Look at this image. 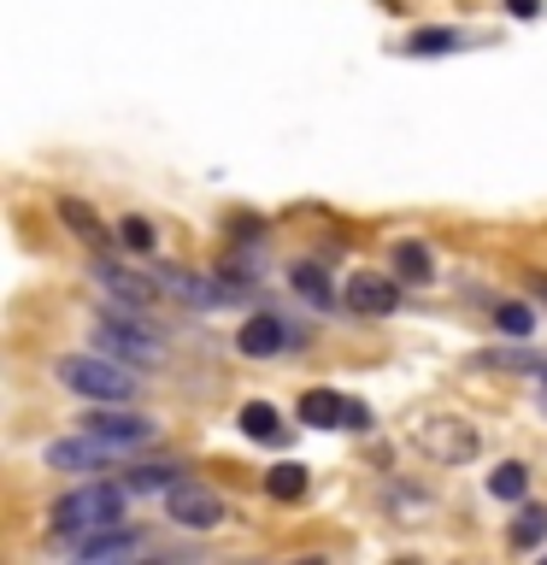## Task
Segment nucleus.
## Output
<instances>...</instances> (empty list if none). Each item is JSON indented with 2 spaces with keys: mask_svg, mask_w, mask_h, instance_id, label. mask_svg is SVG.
Segmentation results:
<instances>
[{
  "mask_svg": "<svg viewBox=\"0 0 547 565\" xmlns=\"http://www.w3.org/2000/svg\"><path fill=\"white\" fill-rule=\"evenodd\" d=\"M53 377H60L71 395H83V401H112V406H124L136 395V365H124V360H112V353H60L53 360Z\"/></svg>",
  "mask_w": 547,
  "mask_h": 565,
  "instance_id": "1",
  "label": "nucleus"
},
{
  "mask_svg": "<svg viewBox=\"0 0 547 565\" xmlns=\"http://www.w3.org/2000/svg\"><path fill=\"white\" fill-rule=\"evenodd\" d=\"M124 494H130V489H112V483L71 489V494L53 501L47 530H53V536H65V542H83V536H95V530H106V524H124Z\"/></svg>",
  "mask_w": 547,
  "mask_h": 565,
  "instance_id": "2",
  "label": "nucleus"
},
{
  "mask_svg": "<svg viewBox=\"0 0 547 565\" xmlns=\"http://www.w3.org/2000/svg\"><path fill=\"white\" fill-rule=\"evenodd\" d=\"M95 348L112 353V360H124V365H136V371L165 365V342H159V330H148L136 312H118V307H106L95 318Z\"/></svg>",
  "mask_w": 547,
  "mask_h": 565,
  "instance_id": "3",
  "label": "nucleus"
},
{
  "mask_svg": "<svg viewBox=\"0 0 547 565\" xmlns=\"http://www.w3.org/2000/svg\"><path fill=\"white\" fill-rule=\"evenodd\" d=\"M412 441L430 459H441V466H471L476 454H483V436L471 430L465 418H453V413H436V418H418V430Z\"/></svg>",
  "mask_w": 547,
  "mask_h": 565,
  "instance_id": "4",
  "label": "nucleus"
},
{
  "mask_svg": "<svg viewBox=\"0 0 547 565\" xmlns=\"http://www.w3.org/2000/svg\"><path fill=\"white\" fill-rule=\"evenodd\" d=\"M165 512L176 530H218L224 524V494L206 489L201 477H176L165 489Z\"/></svg>",
  "mask_w": 547,
  "mask_h": 565,
  "instance_id": "5",
  "label": "nucleus"
},
{
  "mask_svg": "<svg viewBox=\"0 0 547 565\" xmlns=\"http://www.w3.org/2000/svg\"><path fill=\"white\" fill-rule=\"evenodd\" d=\"M83 430H95L100 441H112V448H148V441L159 436V424L153 418H141V413H112V401H95V413L83 418Z\"/></svg>",
  "mask_w": 547,
  "mask_h": 565,
  "instance_id": "6",
  "label": "nucleus"
},
{
  "mask_svg": "<svg viewBox=\"0 0 547 565\" xmlns=\"http://www.w3.org/2000/svg\"><path fill=\"white\" fill-rule=\"evenodd\" d=\"M124 448H112V441H100L95 430L71 436V441H47V471H100L112 466Z\"/></svg>",
  "mask_w": 547,
  "mask_h": 565,
  "instance_id": "7",
  "label": "nucleus"
},
{
  "mask_svg": "<svg viewBox=\"0 0 547 565\" xmlns=\"http://www.w3.org/2000/svg\"><path fill=\"white\" fill-rule=\"evenodd\" d=\"M342 300H347V312H360V318H383V312L400 307V277H395V271H388V277L360 271V277H347Z\"/></svg>",
  "mask_w": 547,
  "mask_h": 565,
  "instance_id": "8",
  "label": "nucleus"
},
{
  "mask_svg": "<svg viewBox=\"0 0 547 565\" xmlns=\"http://www.w3.org/2000/svg\"><path fill=\"white\" fill-rule=\"evenodd\" d=\"M307 335H300L294 324H282V318H271V312H259V318H247V324L236 330V348L247 353V360H271V353H282V348H300Z\"/></svg>",
  "mask_w": 547,
  "mask_h": 565,
  "instance_id": "9",
  "label": "nucleus"
},
{
  "mask_svg": "<svg viewBox=\"0 0 547 565\" xmlns=\"http://www.w3.org/2000/svg\"><path fill=\"white\" fill-rule=\"evenodd\" d=\"M95 282H100V295L112 300L118 312H136V318L159 300L153 282H148V277H136V271H124V265H95Z\"/></svg>",
  "mask_w": 547,
  "mask_h": 565,
  "instance_id": "10",
  "label": "nucleus"
},
{
  "mask_svg": "<svg viewBox=\"0 0 547 565\" xmlns=\"http://www.w3.org/2000/svg\"><path fill=\"white\" fill-rule=\"evenodd\" d=\"M136 554H141V536H136V530H124V524H106V530H95V536H83V542H77V559H83V565L136 559Z\"/></svg>",
  "mask_w": 547,
  "mask_h": 565,
  "instance_id": "11",
  "label": "nucleus"
},
{
  "mask_svg": "<svg viewBox=\"0 0 547 565\" xmlns=\"http://www.w3.org/2000/svg\"><path fill=\"white\" fill-rule=\"evenodd\" d=\"M300 424H312V430L347 424V401L335 395V388H307V395H300Z\"/></svg>",
  "mask_w": 547,
  "mask_h": 565,
  "instance_id": "12",
  "label": "nucleus"
},
{
  "mask_svg": "<svg viewBox=\"0 0 547 565\" xmlns=\"http://www.w3.org/2000/svg\"><path fill=\"white\" fill-rule=\"evenodd\" d=\"M60 224L77 230V242H88V247L106 242V224L95 218V206H88V201H77V194H65V201H60Z\"/></svg>",
  "mask_w": 547,
  "mask_h": 565,
  "instance_id": "13",
  "label": "nucleus"
},
{
  "mask_svg": "<svg viewBox=\"0 0 547 565\" xmlns=\"http://www.w3.org/2000/svg\"><path fill=\"white\" fill-rule=\"evenodd\" d=\"M489 494H494V501H524V494H529V466H524V459L494 466L489 471Z\"/></svg>",
  "mask_w": 547,
  "mask_h": 565,
  "instance_id": "14",
  "label": "nucleus"
},
{
  "mask_svg": "<svg viewBox=\"0 0 547 565\" xmlns=\"http://www.w3.org/2000/svg\"><path fill=\"white\" fill-rule=\"evenodd\" d=\"M430 271H436L430 247L423 242H395V277L400 282H430Z\"/></svg>",
  "mask_w": 547,
  "mask_h": 565,
  "instance_id": "15",
  "label": "nucleus"
},
{
  "mask_svg": "<svg viewBox=\"0 0 547 565\" xmlns=\"http://www.w3.org/2000/svg\"><path fill=\"white\" fill-rule=\"evenodd\" d=\"M236 424H242V430L254 436V441H277V436H282V413H277L271 401H247Z\"/></svg>",
  "mask_w": 547,
  "mask_h": 565,
  "instance_id": "16",
  "label": "nucleus"
},
{
  "mask_svg": "<svg viewBox=\"0 0 547 565\" xmlns=\"http://www.w3.org/2000/svg\"><path fill=\"white\" fill-rule=\"evenodd\" d=\"M165 282H171V295L194 300V307H218V300H229V289H212V282H206V277H194V271H171Z\"/></svg>",
  "mask_w": 547,
  "mask_h": 565,
  "instance_id": "17",
  "label": "nucleus"
},
{
  "mask_svg": "<svg viewBox=\"0 0 547 565\" xmlns=\"http://www.w3.org/2000/svg\"><path fill=\"white\" fill-rule=\"evenodd\" d=\"M289 277H294V289H300V295H307V300H312V307H330V300H335V289H330V277H324V265H312V259H300V265H294V271H289Z\"/></svg>",
  "mask_w": 547,
  "mask_h": 565,
  "instance_id": "18",
  "label": "nucleus"
},
{
  "mask_svg": "<svg viewBox=\"0 0 547 565\" xmlns=\"http://www.w3.org/2000/svg\"><path fill=\"white\" fill-rule=\"evenodd\" d=\"M171 483H176V466H130V471H124V489H130V494H159Z\"/></svg>",
  "mask_w": 547,
  "mask_h": 565,
  "instance_id": "19",
  "label": "nucleus"
},
{
  "mask_svg": "<svg viewBox=\"0 0 547 565\" xmlns=\"http://www.w3.org/2000/svg\"><path fill=\"white\" fill-rule=\"evenodd\" d=\"M265 489L277 494V501H300L307 494V466H294V459H282V466L265 477Z\"/></svg>",
  "mask_w": 547,
  "mask_h": 565,
  "instance_id": "20",
  "label": "nucleus"
},
{
  "mask_svg": "<svg viewBox=\"0 0 547 565\" xmlns=\"http://www.w3.org/2000/svg\"><path fill=\"white\" fill-rule=\"evenodd\" d=\"M547 536V507H518L512 519V547H536Z\"/></svg>",
  "mask_w": 547,
  "mask_h": 565,
  "instance_id": "21",
  "label": "nucleus"
},
{
  "mask_svg": "<svg viewBox=\"0 0 547 565\" xmlns=\"http://www.w3.org/2000/svg\"><path fill=\"white\" fill-rule=\"evenodd\" d=\"M494 324H501L506 335H529L536 330V312H529L524 300H501V307H494Z\"/></svg>",
  "mask_w": 547,
  "mask_h": 565,
  "instance_id": "22",
  "label": "nucleus"
},
{
  "mask_svg": "<svg viewBox=\"0 0 547 565\" xmlns=\"http://www.w3.org/2000/svg\"><path fill=\"white\" fill-rule=\"evenodd\" d=\"M453 47H459V30H418L412 42H406V53H418V60L423 53L436 60V53H453Z\"/></svg>",
  "mask_w": 547,
  "mask_h": 565,
  "instance_id": "23",
  "label": "nucleus"
},
{
  "mask_svg": "<svg viewBox=\"0 0 547 565\" xmlns=\"http://www.w3.org/2000/svg\"><path fill=\"white\" fill-rule=\"evenodd\" d=\"M476 365L483 371H547L536 353H476Z\"/></svg>",
  "mask_w": 547,
  "mask_h": 565,
  "instance_id": "24",
  "label": "nucleus"
},
{
  "mask_svg": "<svg viewBox=\"0 0 547 565\" xmlns=\"http://www.w3.org/2000/svg\"><path fill=\"white\" fill-rule=\"evenodd\" d=\"M124 242H130V247H153V224L148 218H124Z\"/></svg>",
  "mask_w": 547,
  "mask_h": 565,
  "instance_id": "25",
  "label": "nucleus"
},
{
  "mask_svg": "<svg viewBox=\"0 0 547 565\" xmlns=\"http://www.w3.org/2000/svg\"><path fill=\"white\" fill-rule=\"evenodd\" d=\"M365 424H371V413L360 401H347V424H342V430H365Z\"/></svg>",
  "mask_w": 547,
  "mask_h": 565,
  "instance_id": "26",
  "label": "nucleus"
},
{
  "mask_svg": "<svg viewBox=\"0 0 547 565\" xmlns=\"http://www.w3.org/2000/svg\"><path fill=\"white\" fill-rule=\"evenodd\" d=\"M512 12H524V18H536V0H506Z\"/></svg>",
  "mask_w": 547,
  "mask_h": 565,
  "instance_id": "27",
  "label": "nucleus"
},
{
  "mask_svg": "<svg viewBox=\"0 0 547 565\" xmlns=\"http://www.w3.org/2000/svg\"><path fill=\"white\" fill-rule=\"evenodd\" d=\"M529 289H536V300H547V277L536 271V277H529Z\"/></svg>",
  "mask_w": 547,
  "mask_h": 565,
  "instance_id": "28",
  "label": "nucleus"
}]
</instances>
